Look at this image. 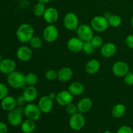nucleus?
Here are the masks:
<instances>
[{"label":"nucleus","instance_id":"1","mask_svg":"<svg viewBox=\"0 0 133 133\" xmlns=\"http://www.w3.org/2000/svg\"><path fill=\"white\" fill-rule=\"evenodd\" d=\"M34 33L35 31L33 27L29 23H23L20 25L16 32L17 38L23 44L29 42L34 36Z\"/></svg>","mask_w":133,"mask_h":133},{"label":"nucleus","instance_id":"2","mask_svg":"<svg viewBox=\"0 0 133 133\" xmlns=\"http://www.w3.org/2000/svg\"><path fill=\"white\" fill-rule=\"evenodd\" d=\"M6 81L9 85L15 89L23 88L26 84L25 75L20 71H14L7 75Z\"/></svg>","mask_w":133,"mask_h":133},{"label":"nucleus","instance_id":"3","mask_svg":"<svg viewBox=\"0 0 133 133\" xmlns=\"http://www.w3.org/2000/svg\"><path fill=\"white\" fill-rule=\"evenodd\" d=\"M41 110L38 105H35L32 103H29L23 107V114L27 119L33 121L38 120L41 116Z\"/></svg>","mask_w":133,"mask_h":133},{"label":"nucleus","instance_id":"4","mask_svg":"<svg viewBox=\"0 0 133 133\" xmlns=\"http://www.w3.org/2000/svg\"><path fill=\"white\" fill-rule=\"evenodd\" d=\"M90 26L94 31L101 32L106 31L109 25L107 18H105L104 16H96L91 20Z\"/></svg>","mask_w":133,"mask_h":133},{"label":"nucleus","instance_id":"5","mask_svg":"<svg viewBox=\"0 0 133 133\" xmlns=\"http://www.w3.org/2000/svg\"><path fill=\"white\" fill-rule=\"evenodd\" d=\"M86 123L85 118L83 114L80 112H77L76 114L70 116L69 119V125L70 127L74 131H80L84 127Z\"/></svg>","mask_w":133,"mask_h":133},{"label":"nucleus","instance_id":"6","mask_svg":"<svg viewBox=\"0 0 133 133\" xmlns=\"http://www.w3.org/2000/svg\"><path fill=\"white\" fill-rule=\"evenodd\" d=\"M65 28L69 31H76L79 27V18L75 13L70 12L65 14L63 19Z\"/></svg>","mask_w":133,"mask_h":133},{"label":"nucleus","instance_id":"7","mask_svg":"<svg viewBox=\"0 0 133 133\" xmlns=\"http://www.w3.org/2000/svg\"><path fill=\"white\" fill-rule=\"evenodd\" d=\"M59 35L57 27L53 24H49L43 31V38L48 43H53L57 40Z\"/></svg>","mask_w":133,"mask_h":133},{"label":"nucleus","instance_id":"8","mask_svg":"<svg viewBox=\"0 0 133 133\" xmlns=\"http://www.w3.org/2000/svg\"><path fill=\"white\" fill-rule=\"evenodd\" d=\"M77 31V36L83 42H89L94 36V30L92 27L88 25H79Z\"/></svg>","mask_w":133,"mask_h":133},{"label":"nucleus","instance_id":"9","mask_svg":"<svg viewBox=\"0 0 133 133\" xmlns=\"http://www.w3.org/2000/svg\"><path fill=\"white\" fill-rule=\"evenodd\" d=\"M23 108H16L14 110L9 112L7 119L9 123L12 126H18L22 124L23 119Z\"/></svg>","mask_w":133,"mask_h":133},{"label":"nucleus","instance_id":"10","mask_svg":"<svg viewBox=\"0 0 133 133\" xmlns=\"http://www.w3.org/2000/svg\"><path fill=\"white\" fill-rule=\"evenodd\" d=\"M112 71L115 76L122 77L129 71V66L124 61H117L112 67Z\"/></svg>","mask_w":133,"mask_h":133},{"label":"nucleus","instance_id":"11","mask_svg":"<svg viewBox=\"0 0 133 133\" xmlns=\"http://www.w3.org/2000/svg\"><path fill=\"white\" fill-rule=\"evenodd\" d=\"M55 100L59 105L66 107L72 103L74 96L69 92L68 90H62L57 94Z\"/></svg>","mask_w":133,"mask_h":133},{"label":"nucleus","instance_id":"12","mask_svg":"<svg viewBox=\"0 0 133 133\" xmlns=\"http://www.w3.org/2000/svg\"><path fill=\"white\" fill-rule=\"evenodd\" d=\"M16 67V63L14 60L10 58H5L0 62V72L9 75L15 71Z\"/></svg>","mask_w":133,"mask_h":133},{"label":"nucleus","instance_id":"13","mask_svg":"<svg viewBox=\"0 0 133 133\" xmlns=\"http://www.w3.org/2000/svg\"><path fill=\"white\" fill-rule=\"evenodd\" d=\"M38 106L42 112L48 114L53 109V100L48 96H44L39 99Z\"/></svg>","mask_w":133,"mask_h":133},{"label":"nucleus","instance_id":"14","mask_svg":"<svg viewBox=\"0 0 133 133\" xmlns=\"http://www.w3.org/2000/svg\"><path fill=\"white\" fill-rule=\"evenodd\" d=\"M16 57L22 62H27L32 57V49L27 45L20 46L16 51Z\"/></svg>","mask_w":133,"mask_h":133},{"label":"nucleus","instance_id":"15","mask_svg":"<svg viewBox=\"0 0 133 133\" xmlns=\"http://www.w3.org/2000/svg\"><path fill=\"white\" fill-rule=\"evenodd\" d=\"M44 21L48 24H53L55 23L59 18V14L57 9L54 7L46 8L43 15Z\"/></svg>","mask_w":133,"mask_h":133},{"label":"nucleus","instance_id":"16","mask_svg":"<svg viewBox=\"0 0 133 133\" xmlns=\"http://www.w3.org/2000/svg\"><path fill=\"white\" fill-rule=\"evenodd\" d=\"M84 42L78 36L72 37L68 40L67 42V48L73 53H79L83 51Z\"/></svg>","mask_w":133,"mask_h":133},{"label":"nucleus","instance_id":"17","mask_svg":"<svg viewBox=\"0 0 133 133\" xmlns=\"http://www.w3.org/2000/svg\"><path fill=\"white\" fill-rule=\"evenodd\" d=\"M116 46L114 43L107 42L101 47L100 53L102 57L109 58L112 57L116 54Z\"/></svg>","mask_w":133,"mask_h":133},{"label":"nucleus","instance_id":"18","mask_svg":"<svg viewBox=\"0 0 133 133\" xmlns=\"http://www.w3.org/2000/svg\"><path fill=\"white\" fill-rule=\"evenodd\" d=\"M17 106L16 99L10 96H6L1 100V107L2 109L7 112L16 109Z\"/></svg>","mask_w":133,"mask_h":133},{"label":"nucleus","instance_id":"19","mask_svg":"<svg viewBox=\"0 0 133 133\" xmlns=\"http://www.w3.org/2000/svg\"><path fill=\"white\" fill-rule=\"evenodd\" d=\"M22 96L26 102L32 103L37 98L38 90L35 86H28L23 90Z\"/></svg>","mask_w":133,"mask_h":133},{"label":"nucleus","instance_id":"20","mask_svg":"<svg viewBox=\"0 0 133 133\" xmlns=\"http://www.w3.org/2000/svg\"><path fill=\"white\" fill-rule=\"evenodd\" d=\"M92 106H93V102L92 99L87 97L82 98L77 105L78 112L81 114H84L90 111Z\"/></svg>","mask_w":133,"mask_h":133},{"label":"nucleus","instance_id":"21","mask_svg":"<svg viewBox=\"0 0 133 133\" xmlns=\"http://www.w3.org/2000/svg\"><path fill=\"white\" fill-rule=\"evenodd\" d=\"M73 70L71 68L65 67L62 68L58 71V79L59 81L62 82V83H66V82L69 81L73 77Z\"/></svg>","mask_w":133,"mask_h":133},{"label":"nucleus","instance_id":"22","mask_svg":"<svg viewBox=\"0 0 133 133\" xmlns=\"http://www.w3.org/2000/svg\"><path fill=\"white\" fill-rule=\"evenodd\" d=\"M101 68V64L97 59H91L88 61L85 66V71L90 75L96 74L99 71Z\"/></svg>","mask_w":133,"mask_h":133},{"label":"nucleus","instance_id":"23","mask_svg":"<svg viewBox=\"0 0 133 133\" xmlns=\"http://www.w3.org/2000/svg\"><path fill=\"white\" fill-rule=\"evenodd\" d=\"M68 90L74 96H81L84 92V87L80 82H73L69 86Z\"/></svg>","mask_w":133,"mask_h":133},{"label":"nucleus","instance_id":"24","mask_svg":"<svg viewBox=\"0 0 133 133\" xmlns=\"http://www.w3.org/2000/svg\"><path fill=\"white\" fill-rule=\"evenodd\" d=\"M35 121L27 119L22 122L21 124V129L23 133H32L36 129Z\"/></svg>","mask_w":133,"mask_h":133},{"label":"nucleus","instance_id":"25","mask_svg":"<svg viewBox=\"0 0 133 133\" xmlns=\"http://www.w3.org/2000/svg\"><path fill=\"white\" fill-rule=\"evenodd\" d=\"M126 112V107L123 104L118 103L114 105L111 110V114L116 118H120L124 116Z\"/></svg>","mask_w":133,"mask_h":133},{"label":"nucleus","instance_id":"26","mask_svg":"<svg viewBox=\"0 0 133 133\" xmlns=\"http://www.w3.org/2000/svg\"><path fill=\"white\" fill-rule=\"evenodd\" d=\"M108 22H109V26L114 28L119 27L122 24V19L119 16L116 14H112L108 18Z\"/></svg>","mask_w":133,"mask_h":133},{"label":"nucleus","instance_id":"27","mask_svg":"<svg viewBox=\"0 0 133 133\" xmlns=\"http://www.w3.org/2000/svg\"><path fill=\"white\" fill-rule=\"evenodd\" d=\"M46 9L45 4L38 2L34 6L33 14L36 17H42L44 15L45 10Z\"/></svg>","mask_w":133,"mask_h":133},{"label":"nucleus","instance_id":"28","mask_svg":"<svg viewBox=\"0 0 133 133\" xmlns=\"http://www.w3.org/2000/svg\"><path fill=\"white\" fill-rule=\"evenodd\" d=\"M38 81L37 75L34 73H29L25 75V83L28 86H35Z\"/></svg>","mask_w":133,"mask_h":133},{"label":"nucleus","instance_id":"29","mask_svg":"<svg viewBox=\"0 0 133 133\" xmlns=\"http://www.w3.org/2000/svg\"><path fill=\"white\" fill-rule=\"evenodd\" d=\"M29 43L33 49H39L42 45V40L39 36H34Z\"/></svg>","mask_w":133,"mask_h":133},{"label":"nucleus","instance_id":"30","mask_svg":"<svg viewBox=\"0 0 133 133\" xmlns=\"http://www.w3.org/2000/svg\"><path fill=\"white\" fill-rule=\"evenodd\" d=\"M90 42L95 48H101L103 45V38L99 35H94L92 38L91 39Z\"/></svg>","mask_w":133,"mask_h":133},{"label":"nucleus","instance_id":"31","mask_svg":"<svg viewBox=\"0 0 133 133\" xmlns=\"http://www.w3.org/2000/svg\"><path fill=\"white\" fill-rule=\"evenodd\" d=\"M96 48L94 47L90 41L89 42H84V45H83V51L85 54L87 55H91L94 52V50Z\"/></svg>","mask_w":133,"mask_h":133},{"label":"nucleus","instance_id":"32","mask_svg":"<svg viewBox=\"0 0 133 133\" xmlns=\"http://www.w3.org/2000/svg\"><path fill=\"white\" fill-rule=\"evenodd\" d=\"M45 77L50 81L55 80L58 78V71L53 69L47 70L45 73Z\"/></svg>","mask_w":133,"mask_h":133},{"label":"nucleus","instance_id":"33","mask_svg":"<svg viewBox=\"0 0 133 133\" xmlns=\"http://www.w3.org/2000/svg\"><path fill=\"white\" fill-rule=\"evenodd\" d=\"M66 110L68 114H70V116H72L78 112L77 107V105L73 104L72 103L66 106Z\"/></svg>","mask_w":133,"mask_h":133},{"label":"nucleus","instance_id":"34","mask_svg":"<svg viewBox=\"0 0 133 133\" xmlns=\"http://www.w3.org/2000/svg\"><path fill=\"white\" fill-rule=\"evenodd\" d=\"M8 93H9V89L3 83H0V101L8 96Z\"/></svg>","mask_w":133,"mask_h":133},{"label":"nucleus","instance_id":"35","mask_svg":"<svg viewBox=\"0 0 133 133\" xmlns=\"http://www.w3.org/2000/svg\"><path fill=\"white\" fill-rule=\"evenodd\" d=\"M124 81L127 85H133V73L129 71L124 77Z\"/></svg>","mask_w":133,"mask_h":133},{"label":"nucleus","instance_id":"36","mask_svg":"<svg viewBox=\"0 0 133 133\" xmlns=\"http://www.w3.org/2000/svg\"><path fill=\"white\" fill-rule=\"evenodd\" d=\"M117 133H133V129L129 126L123 125L118 129Z\"/></svg>","mask_w":133,"mask_h":133},{"label":"nucleus","instance_id":"37","mask_svg":"<svg viewBox=\"0 0 133 133\" xmlns=\"http://www.w3.org/2000/svg\"><path fill=\"white\" fill-rule=\"evenodd\" d=\"M125 43L127 46L133 49V35H129L125 39Z\"/></svg>","mask_w":133,"mask_h":133},{"label":"nucleus","instance_id":"38","mask_svg":"<svg viewBox=\"0 0 133 133\" xmlns=\"http://www.w3.org/2000/svg\"><path fill=\"white\" fill-rule=\"evenodd\" d=\"M25 102H26L25 100V99L23 98L22 95L20 96H18V97L16 98L17 105H18V106H23V105H25Z\"/></svg>","mask_w":133,"mask_h":133},{"label":"nucleus","instance_id":"39","mask_svg":"<svg viewBox=\"0 0 133 133\" xmlns=\"http://www.w3.org/2000/svg\"><path fill=\"white\" fill-rule=\"evenodd\" d=\"M8 127L7 125L3 122H0V133H7Z\"/></svg>","mask_w":133,"mask_h":133},{"label":"nucleus","instance_id":"40","mask_svg":"<svg viewBox=\"0 0 133 133\" xmlns=\"http://www.w3.org/2000/svg\"><path fill=\"white\" fill-rule=\"evenodd\" d=\"M48 96H49V97H50L51 99L54 100V99H55L56 97H57V94L55 93V92H50V93H49Z\"/></svg>","mask_w":133,"mask_h":133},{"label":"nucleus","instance_id":"41","mask_svg":"<svg viewBox=\"0 0 133 133\" xmlns=\"http://www.w3.org/2000/svg\"><path fill=\"white\" fill-rule=\"evenodd\" d=\"M50 1L51 0H38V2L42 3H44V4L47 3H49Z\"/></svg>","mask_w":133,"mask_h":133},{"label":"nucleus","instance_id":"42","mask_svg":"<svg viewBox=\"0 0 133 133\" xmlns=\"http://www.w3.org/2000/svg\"><path fill=\"white\" fill-rule=\"evenodd\" d=\"M131 26H132V27L133 28V15H132V18H131Z\"/></svg>","mask_w":133,"mask_h":133},{"label":"nucleus","instance_id":"43","mask_svg":"<svg viewBox=\"0 0 133 133\" xmlns=\"http://www.w3.org/2000/svg\"><path fill=\"white\" fill-rule=\"evenodd\" d=\"M103 133H112L111 132V131H105V132H103Z\"/></svg>","mask_w":133,"mask_h":133},{"label":"nucleus","instance_id":"44","mask_svg":"<svg viewBox=\"0 0 133 133\" xmlns=\"http://www.w3.org/2000/svg\"><path fill=\"white\" fill-rule=\"evenodd\" d=\"M2 60H3L2 57H1V55H0V62H1V61H2Z\"/></svg>","mask_w":133,"mask_h":133},{"label":"nucleus","instance_id":"45","mask_svg":"<svg viewBox=\"0 0 133 133\" xmlns=\"http://www.w3.org/2000/svg\"><path fill=\"white\" fill-rule=\"evenodd\" d=\"M132 10H133V8H132Z\"/></svg>","mask_w":133,"mask_h":133}]
</instances>
